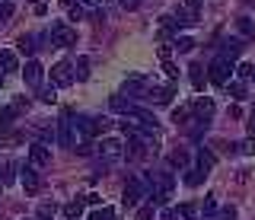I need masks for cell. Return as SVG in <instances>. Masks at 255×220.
<instances>
[{
	"label": "cell",
	"instance_id": "cell-11",
	"mask_svg": "<svg viewBox=\"0 0 255 220\" xmlns=\"http://www.w3.org/2000/svg\"><path fill=\"white\" fill-rule=\"evenodd\" d=\"M19 182H22V188H26V195H35L38 188H42V179H38V172H35V166H26L19 172Z\"/></svg>",
	"mask_w": 255,
	"mask_h": 220
},
{
	"label": "cell",
	"instance_id": "cell-51",
	"mask_svg": "<svg viewBox=\"0 0 255 220\" xmlns=\"http://www.w3.org/2000/svg\"><path fill=\"white\" fill-rule=\"evenodd\" d=\"M0 188H3V182H0Z\"/></svg>",
	"mask_w": 255,
	"mask_h": 220
},
{
	"label": "cell",
	"instance_id": "cell-30",
	"mask_svg": "<svg viewBox=\"0 0 255 220\" xmlns=\"http://www.w3.org/2000/svg\"><path fill=\"white\" fill-rule=\"evenodd\" d=\"M54 211H58V208H54V201H42V204H38V220H51Z\"/></svg>",
	"mask_w": 255,
	"mask_h": 220
},
{
	"label": "cell",
	"instance_id": "cell-48",
	"mask_svg": "<svg viewBox=\"0 0 255 220\" xmlns=\"http://www.w3.org/2000/svg\"><path fill=\"white\" fill-rule=\"evenodd\" d=\"M61 3H64V6H77L80 0H61Z\"/></svg>",
	"mask_w": 255,
	"mask_h": 220
},
{
	"label": "cell",
	"instance_id": "cell-26",
	"mask_svg": "<svg viewBox=\"0 0 255 220\" xmlns=\"http://www.w3.org/2000/svg\"><path fill=\"white\" fill-rule=\"evenodd\" d=\"M236 29H239V32H243V35L255 38V22H252L249 16H239V19H236Z\"/></svg>",
	"mask_w": 255,
	"mask_h": 220
},
{
	"label": "cell",
	"instance_id": "cell-52",
	"mask_svg": "<svg viewBox=\"0 0 255 220\" xmlns=\"http://www.w3.org/2000/svg\"><path fill=\"white\" fill-rule=\"evenodd\" d=\"M252 80H255V74H252Z\"/></svg>",
	"mask_w": 255,
	"mask_h": 220
},
{
	"label": "cell",
	"instance_id": "cell-16",
	"mask_svg": "<svg viewBox=\"0 0 255 220\" xmlns=\"http://www.w3.org/2000/svg\"><path fill=\"white\" fill-rule=\"evenodd\" d=\"M188 80L195 90H204V80H207V67L204 64H191L188 67Z\"/></svg>",
	"mask_w": 255,
	"mask_h": 220
},
{
	"label": "cell",
	"instance_id": "cell-23",
	"mask_svg": "<svg viewBox=\"0 0 255 220\" xmlns=\"http://www.w3.org/2000/svg\"><path fill=\"white\" fill-rule=\"evenodd\" d=\"M172 45L179 48V54H188L191 48H195V38H191V35H179V38H172Z\"/></svg>",
	"mask_w": 255,
	"mask_h": 220
},
{
	"label": "cell",
	"instance_id": "cell-45",
	"mask_svg": "<svg viewBox=\"0 0 255 220\" xmlns=\"http://www.w3.org/2000/svg\"><path fill=\"white\" fill-rule=\"evenodd\" d=\"M204 3V0H185V6H188V13H195L198 10V6H201Z\"/></svg>",
	"mask_w": 255,
	"mask_h": 220
},
{
	"label": "cell",
	"instance_id": "cell-39",
	"mask_svg": "<svg viewBox=\"0 0 255 220\" xmlns=\"http://www.w3.org/2000/svg\"><path fill=\"white\" fill-rule=\"evenodd\" d=\"M201 211H204L207 217H214V211H217V201H214V198H204V208H201Z\"/></svg>",
	"mask_w": 255,
	"mask_h": 220
},
{
	"label": "cell",
	"instance_id": "cell-38",
	"mask_svg": "<svg viewBox=\"0 0 255 220\" xmlns=\"http://www.w3.org/2000/svg\"><path fill=\"white\" fill-rule=\"evenodd\" d=\"M150 217H153V204H143L137 211V220H150Z\"/></svg>",
	"mask_w": 255,
	"mask_h": 220
},
{
	"label": "cell",
	"instance_id": "cell-49",
	"mask_svg": "<svg viewBox=\"0 0 255 220\" xmlns=\"http://www.w3.org/2000/svg\"><path fill=\"white\" fill-rule=\"evenodd\" d=\"M96 3H109V0H96Z\"/></svg>",
	"mask_w": 255,
	"mask_h": 220
},
{
	"label": "cell",
	"instance_id": "cell-13",
	"mask_svg": "<svg viewBox=\"0 0 255 220\" xmlns=\"http://www.w3.org/2000/svg\"><path fill=\"white\" fill-rule=\"evenodd\" d=\"M16 67H19V58H16V51L0 48V74H13Z\"/></svg>",
	"mask_w": 255,
	"mask_h": 220
},
{
	"label": "cell",
	"instance_id": "cell-18",
	"mask_svg": "<svg viewBox=\"0 0 255 220\" xmlns=\"http://www.w3.org/2000/svg\"><path fill=\"white\" fill-rule=\"evenodd\" d=\"M214 166H217V156H214V150H207V147H201V150H198V169L211 172Z\"/></svg>",
	"mask_w": 255,
	"mask_h": 220
},
{
	"label": "cell",
	"instance_id": "cell-15",
	"mask_svg": "<svg viewBox=\"0 0 255 220\" xmlns=\"http://www.w3.org/2000/svg\"><path fill=\"white\" fill-rule=\"evenodd\" d=\"M239 51H243V38H227V42L220 45V58L223 61H233Z\"/></svg>",
	"mask_w": 255,
	"mask_h": 220
},
{
	"label": "cell",
	"instance_id": "cell-6",
	"mask_svg": "<svg viewBox=\"0 0 255 220\" xmlns=\"http://www.w3.org/2000/svg\"><path fill=\"white\" fill-rule=\"evenodd\" d=\"M74 42H77V32L67 26V22H54V26H51V45H58V48H70Z\"/></svg>",
	"mask_w": 255,
	"mask_h": 220
},
{
	"label": "cell",
	"instance_id": "cell-2",
	"mask_svg": "<svg viewBox=\"0 0 255 220\" xmlns=\"http://www.w3.org/2000/svg\"><path fill=\"white\" fill-rule=\"evenodd\" d=\"M147 195H150V182H143V179H131V182L125 185L122 201H125V208H137Z\"/></svg>",
	"mask_w": 255,
	"mask_h": 220
},
{
	"label": "cell",
	"instance_id": "cell-17",
	"mask_svg": "<svg viewBox=\"0 0 255 220\" xmlns=\"http://www.w3.org/2000/svg\"><path fill=\"white\" fill-rule=\"evenodd\" d=\"M109 106H112V112H118V115H131L134 102L128 99V96H112V99H109Z\"/></svg>",
	"mask_w": 255,
	"mask_h": 220
},
{
	"label": "cell",
	"instance_id": "cell-46",
	"mask_svg": "<svg viewBox=\"0 0 255 220\" xmlns=\"http://www.w3.org/2000/svg\"><path fill=\"white\" fill-rule=\"evenodd\" d=\"M137 3H140V0H122L125 10H137Z\"/></svg>",
	"mask_w": 255,
	"mask_h": 220
},
{
	"label": "cell",
	"instance_id": "cell-12",
	"mask_svg": "<svg viewBox=\"0 0 255 220\" xmlns=\"http://www.w3.org/2000/svg\"><path fill=\"white\" fill-rule=\"evenodd\" d=\"M29 163H32V166H48V163H51V150H48V147L45 144H32L29 147Z\"/></svg>",
	"mask_w": 255,
	"mask_h": 220
},
{
	"label": "cell",
	"instance_id": "cell-10",
	"mask_svg": "<svg viewBox=\"0 0 255 220\" xmlns=\"http://www.w3.org/2000/svg\"><path fill=\"white\" fill-rule=\"evenodd\" d=\"M42 77H45V67L38 64V61H26V67H22V80H26V86L38 90V86H42Z\"/></svg>",
	"mask_w": 255,
	"mask_h": 220
},
{
	"label": "cell",
	"instance_id": "cell-37",
	"mask_svg": "<svg viewBox=\"0 0 255 220\" xmlns=\"http://www.w3.org/2000/svg\"><path fill=\"white\" fill-rule=\"evenodd\" d=\"M13 16V3H0V22H6Z\"/></svg>",
	"mask_w": 255,
	"mask_h": 220
},
{
	"label": "cell",
	"instance_id": "cell-4",
	"mask_svg": "<svg viewBox=\"0 0 255 220\" xmlns=\"http://www.w3.org/2000/svg\"><path fill=\"white\" fill-rule=\"evenodd\" d=\"M96 153H99L102 163H115V160H122V156H125V140L106 137L102 144H96Z\"/></svg>",
	"mask_w": 255,
	"mask_h": 220
},
{
	"label": "cell",
	"instance_id": "cell-27",
	"mask_svg": "<svg viewBox=\"0 0 255 220\" xmlns=\"http://www.w3.org/2000/svg\"><path fill=\"white\" fill-rule=\"evenodd\" d=\"M207 128H211V118H201V115H198V118H195V124H191V137L198 140V137H201Z\"/></svg>",
	"mask_w": 255,
	"mask_h": 220
},
{
	"label": "cell",
	"instance_id": "cell-40",
	"mask_svg": "<svg viewBox=\"0 0 255 220\" xmlns=\"http://www.w3.org/2000/svg\"><path fill=\"white\" fill-rule=\"evenodd\" d=\"M13 109H16V112H22V109H29V99H26V96H16V99H13Z\"/></svg>",
	"mask_w": 255,
	"mask_h": 220
},
{
	"label": "cell",
	"instance_id": "cell-36",
	"mask_svg": "<svg viewBox=\"0 0 255 220\" xmlns=\"http://www.w3.org/2000/svg\"><path fill=\"white\" fill-rule=\"evenodd\" d=\"M77 153L80 156H90V153H96V147L90 144V140H83V144H77Z\"/></svg>",
	"mask_w": 255,
	"mask_h": 220
},
{
	"label": "cell",
	"instance_id": "cell-24",
	"mask_svg": "<svg viewBox=\"0 0 255 220\" xmlns=\"http://www.w3.org/2000/svg\"><path fill=\"white\" fill-rule=\"evenodd\" d=\"M74 77H77V80H86V77H90V58H77Z\"/></svg>",
	"mask_w": 255,
	"mask_h": 220
},
{
	"label": "cell",
	"instance_id": "cell-22",
	"mask_svg": "<svg viewBox=\"0 0 255 220\" xmlns=\"http://www.w3.org/2000/svg\"><path fill=\"white\" fill-rule=\"evenodd\" d=\"M16 51H19V54H35V38H32V35H19Z\"/></svg>",
	"mask_w": 255,
	"mask_h": 220
},
{
	"label": "cell",
	"instance_id": "cell-32",
	"mask_svg": "<svg viewBox=\"0 0 255 220\" xmlns=\"http://www.w3.org/2000/svg\"><path fill=\"white\" fill-rule=\"evenodd\" d=\"M204 176H207L204 169H191V172H185V185H201Z\"/></svg>",
	"mask_w": 255,
	"mask_h": 220
},
{
	"label": "cell",
	"instance_id": "cell-33",
	"mask_svg": "<svg viewBox=\"0 0 255 220\" xmlns=\"http://www.w3.org/2000/svg\"><path fill=\"white\" fill-rule=\"evenodd\" d=\"M236 150H239V153H243V156H255V137H246V140H243V144H239V147H236Z\"/></svg>",
	"mask_w": 255,
	"mask_h": 220
},
{
	"label": "cell",
	"instance_id": "cell-29",
	"mask_svg": "<svg viewBox=\"0 0 255 220\" xmlns=\"http://www.w3.org/2000/svg\"><path fill=\"white\" fill-rule=\"evenodd\" d=\"M188 115H191V106H182V109H175V112H172V121L185 128V124H188Z\"/></svg>",
	"mask_w": 255,
	"mask_h": 220
},
{
	"label": "cell",
	"instance_id": "cell-19",
	"mask_svg": "<svg viewBox=\"0 0 255 220\" xmlns=\"http://www.w3.org/2000/svg\"><path fill=\"white\" fill-rule=\"evenodd\" d=\"M61 214L67 217V220H80V217H83V198H77V201H67V204L61 208Z\"/></svg>",
	"mask_w": 255,
	"mask_h": 220
},
{
	"label": "cell",
	"instance_id": "cell-3",
	"mask_svg": "<svg viewBox=\"0 0 255 220\" xmlns=\"http://www.w3.org/2000/svg\"><path fill=\"white\" fill-rule=\"evenodd\" d=\"M207 80H211L214 86H227L230 80H233V61H211V67H207Z\"/></svg>",
	"mask_w": 255,
	"mask_h": 220
},
{
	"label": "cell",
	"instance_id": "cell-35",
	"mask_svg": "<svg viewBox=\"0 0 255 220\" xmlns=\"http://www.w3.org/2000/svg\"><path fill=\"white\" fill-rule=\"evenodd\" d=\"M16 169H19V166H16V163H10V166L3 169V179H0V182H3V185H10L13 179H16Z\"/></svg>",
	"mask_w": 255,
	"mask_h": 220
},
{
	"label": "cell",
	"instance_id": "cell-42",
	"mask_svg": "<svg viewBox=\"0 0 255 220\" xmlns=\"http://www.w3.org/2000/svg\"><path fill=\"white\" fill-rule=\"evenodd\" d=\"M163 67H166V74H169V77H172V80H175V77H179V67H175V64H172V61H163Z\"/></svg>",
	"mask_w": 255,
	"mask_h": 220
},
{
	"label": "cell",
	"instance_id": "cell-50",
	"mask_svg": "<svg viewBox=\"0 0 255 220\" xmlns=\"http://www.w3.org/2000/svg\"><path fill=\"white\" fill-rule=\"evenodd\" d=\"M32 3H42V0H32Z\"/></svg>",
	"mask_w": 255,
	"mask_h": 220
},
{
	"label": "cell",
	"instance_id": "cell-1",
	"mask_svg": "<svg viewBox=\"0 0 255 220\" xmlns=\"http://www.w3.org/2000/svg\"><path fill=\"white\" fill-rule=\"evenodd\" d=\"M74 124H77V134L83 140H93V137H99L102 131H109L115 121L112 118H93V115H80V118H74Z\"/></svg>",
	"mask_w": 255,
	"mask_h": 220
},
{
	"label": "cell",
	"instance_id": "cell-14",
	"mask_svg": "<svg viewBox=\"0 0 255 220\" xmlns=\"http://www.w3.org/2000/svg\"><path fill=\"white\" fill-rule=\"evenodd\" d=\"M172 96H175V90H172V86H153L147 99H153L156 106H169V102H172Z\"/></svg>",
	"mask_w": 255,
	"mask_h": 220
},
{
	"label": "cell",
	"instance_id": "cell-47",
	"mask_svg": "<svg viewBox=\"0 0 255 220\" xmlns=\"http://www.w3.org/2000/svg\"><path fill=\"white\" fill-rule=\"evenodd\" d=\"M249 131L255 134V109H252V118H249Z\"/></svg>",
	"mask_w": 255,
	"mask_h": 220
},
{
	"label": "cell",
	"instance_id": "cell-8",
	"mask_svg": "<svg viewBox=\"0 0 255 220\" xmlns=\"http://www.w3.org/2000/svg\"><path fill=\"white\" fill-rule=\"evenodd\" d=\"M150 147H153V144H147V137L131 134V137H128V144H125V156H128V160H143ZM153 150H156V147H153Z\"/></svg>",
	"mask_w": 255,
	"mask_h": 220
},
{
	"label": "cell",
	"instance_id": "cell-9",
	"mask_svg": "<svg viewBox=\"0 0 255 220\" xmlns=\"http://www.w3.org/2000/svg\"><path fill=\"white\" fill-rule=\"evenodd\" d=\"M125 96H128V99H143V96H150V83L143 80V77H128V80H125Z\"/></svg>",
	"mask_w": 255,
	"mask_h": 220
},
{
	"label": "cell",
	"instance_id": "cell-25",
	"mask_svg": "<svg viewBox=\"0 0 255 220\" xmlns=\"http://www.w3.org/2000/svg\"><path fill=\"white\" fill-rule=\"evenodd\" d=\"M169 166L185 169V166H188V150H172V153H169Z\"/></svg>",
	"mask_w": 255,
	"mask_h": 220
},
{
	"label": "cell",
	"instance_id": "cell-34",
	"mask_svg": "<svg viewBox=\"0 0 255 220\" xmlns=\"http://www.w3.org/2000/svg\"><path fill=\"white\" fill-rule=\"evenodd\" d=\"M233 74L246 77V80H252V74H255V64H239V67H233Z\"/></svg>",
	"mask_w": 255,
	"mask_h": 220
},
{
	"label": "cell",
	"instance_id": "cell-21",
	"mask_svg": "<svg viewBox=\"0 0 255 220\" xmlns=\"http://www.w3.org/2000/svg\"><path fill=\"white\" fill-rule=\"evenodd\" d=\"M13 121H16V109L13 106H3V109H0V131H10Z\"/></svg>",
	"mask_w": 255,
	"mask_h": 220
},
{
	"label": "cell",
	"instance_id": "cell-31",
	"mask_svg": "<svg viewBox=\"0 0 255 220\" xmlns=\"http://www.w3.org/2000/svg\"><path fill=\"white\" fill-rule=\"evenodd\" d=\"M86 220H115V211H112V208H96Z\"/></svg>",
	"mask_w": 255,
	"mask_h": 220
},
{
	"label": "cell",
	"instance_id": "cell-20",
	"mask_svg": "<svg viewBox=\"0 0 255 220\" xmlns=\"http://www.w3.org/2000/svg\"><path fill=\"white\" fill-rule=\"evenodd\" d=\"M191 112H195V115H201V118H207V115L214 112V99H204V96H198L195 102H191Z\"/></svg>",
	"mask_w": 255,
	"mask_h": 220
},
{
	"label": "cell",
	"instance_id": "cell-41",
	"mask_svg": "<svg viewBox=\"0 0 255 220\" xmlns=\"http://www.w3.org/2000/svg\"><path fill=\"white\" fill-rule=\"evenodd\" d=\"M58 99V93H54V86H48V90H42V102H54Z\"/></svg>",
	"mask_w": 255,
	"mask_h": 220
},
{
	"label": "cell",
	"instance_id": "cell-28",
	"mask_svg": "<svg viewBox=\"0 0 255 220\" xmlns=\"http://www.w3.org/2000/svg\"><path fill=\"white\" fill-rule=\"evenodd\" d=\"M230 86V96H233L236 102L239 99H249V90H246V83H227Z\"/></svg>",
	"mask_w": 255,
	"mask_h": 220
},
{
	"label": "cell",
	"instance_id": "cell-44",
	"mask_svg": "<svg viewBox=\"0 0 255 220\" xmlns=\"http://www.w3.org/2000/svg\"><path fill=\"white\" fill-rule=\"evenodd\" d=\"M99 201H102V198H99V195H93V192L83 195V204H99Z\"/></svg>",
	"mask_w": 255,
	"mask_h": 220
},
{
	"label": "cell",
	"instance_id": "cell-7",
	"mask_svg": "<svg viewBox=\"0 0 255 220\" xmlns=\"http://www.w3.org/2000/svg\"><path fill=\"white\" fill-rule=\"evenodd\" d=\"M77 77H74V61H58L51 67V83L54 86H70Z\"/></svg>",
	"mask_w": 255,
	"mask_h": 220
},
{
	"label": "cell",
	"instance_id": "cell-43",
	"mask_svg": "<svg viewBox=\"0 0 255 220\" xmlns=\"http://www.w3.org/2000/svg\"><path fill=\"white\" fill-rule=\"evenodd\" d=\"M159 220H182V214H179V211H163Z\"/></svg>",
	"mask_w": 255,
	"mask_h": 220
},
{
	"label": "cell",
	"instance_id": "cell-5",
	"mask_svg": "<svg viewBox=\"0 0 255 220\" xmlns=\"http://www.w3.org/2000/svg\"><path fill=\"white\" fill-rule=\"evenodd\" d=\"M77 124H74V115L70 112H64L61 118H58V144L64 147H77Z\"/></svg>",
	"mask_w": 255,
	"mask_h": 220
}]
</instances>
